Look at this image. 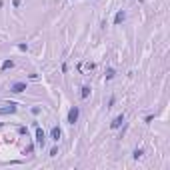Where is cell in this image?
I'll use <instances>...</instances> for the list:
<instances>
[{
  "mask_svg": "<svg viewBox=\"0 0 170 170\" xmlns=\"http://www.w3.org/2000/svg\"><path fill=\"white\" fill-rule=\"evenodd\" d=\"M78 116H80V108H78V106H72V108L68 110L66 122H68V124H74V122H78Z\"/></svg>",
  "mask_w": 170,
  "mask_h": 170,
  "instance_id": "6da1fadb",
  "label": "cell"
},
{
  "mask_svg": "<svg viewBox=\"0 0 170 170\" xmlns=\"http://www.w3.org/2000/svg\"><path fill=\"white\" fill-rule=\"evenodd\" d=\"M34 126H36V144L38 146H44V140H46V134H44V130L36 122H34Z\"/></svg>",
  "mask_w": 170,
  "mask_h": 170,
  "instance_id": "7a4b0ae2",
  "label": "cell"
},
{
  "mask_svg": "<svg viewBox=\"0 0 170 170\" xmlns=\"http://www.w3.org/2000/svg\"><path fill=\"white\" fill-rule=\"evenodd\" d=\"M60 136H62V130H60L58 126H54L52 130H50V138H52L54 142H58V140H60Z\"/></svg>",
  "mask_w": 170,
  "mask_h": 170,
  "instance_id": "3957f363",
  "label": "cell"
},
{
  "mask_svg": "<svg viewBox=\"0 0 170 170\" xmlns=\"http://www.w3.org/2000/svg\"><path fill=\"white\" fill-rule=\"evenodd\" d=\"M122 124H124V114H120V116H116V118L112 120V124H110V128H114V130H116V128H120V126H122Z\"/></svg>",
  "mask_w": 170,
  "mask_h": 170,
  "instance_id": "277c9868",
  "label": "cell"
},
{
  "mask_svg": "<svg viewBox=\"0 0 170 170\" xmlns=\"http://www.w3.org/2000/svg\"><path fill=\"white\" fill-rule=\"evenodd\" d=\"M12 112H16V104H8L6 108H0V116H4V114H12Z\"/></svg>",
  "mask_w": 170,
  "mask_h": 170,
  "instance_id": "5b68a950",
  "label": "cell"
},
{
  "mask_svg": "<svg viewBox=\"0 0 170 170\" xmlns=\"http://www.w3.org/2000/svg\"><path fill=\"white\" fill-rule=\"evenodd\" d=\"M124 18H126L124 10H118V12H116V16H114V24H120V22H124Z\"/></svg>",
  "mask_w": 170,
  "mask_h": 170,
  "instance_id": "8992f818",
  "label": "cell"
},
{
  "mask_svg": "<svg viewBox=\"0 0 170 170\" xmlns=\"http://www.w3.org/2000/svg\"><path fill=\"white\" fill-rule=\"evenodd\" d=\"M26 90V82H16L12 84V92H24Z\"/></svg>",
  "mask_w": 170,
  "mask_h": 170,
  "instance_id": "52a82bcc",
  "label": "cell"
},
{
  "mask_svg": "<svg viewBox=\"0 0 170 170\" xmlns=\"http://www.w3.org/2000/svg\"><path fill=\"white\" fill-rule=\"evenodd\" d=\"M12 66H14V62H12V60H4V62H2V66H0V70H8V68H12Z\"/></svg>",
  "mask_w": 170,
  "mask_h": 170,
  "instance_id": "ba28073f",
  "label": "cell"
},
{
  "mask_svg": "<svg viewBox=\"0 0 170 170\" xmlns=\"http://www.w3.org/2000/svg\"><path fill=\"white\" fill-rule=\"evenodd\" d=\"M82 98H88L90 96V86H82V92H80Z\"/></svg>",
  "mask_w": 170,
  "mask_h": 170,
  "instance_id": "9c48e42d",
  "label": "cell"
},
{
  "mask_svg": "<svg viewBox=\"0 0 170 170\" xmlns=\"http://www.w3.org/2000/svg\"><path fill=\"white\" fill-rule=\"evenodd\" d=\"M114 74H116V72H114V68H108V70H106V80L114 78Z\"/></svg>",
  "mask_w": 170,
  "mask_h": 170,
  "instance_id": "30bf717a",
  "label": "cell"
},
{
  "mask_svg": "<svg viewBox=\"0 0 170 170\" xmlns=\"http://www.w3.org/2000/svg\"><path fill=\"white\" fill-rule=\"evenodd\" d=\"M142 154H144V152H142L140 148H136V150H134V158H136V160H138V158H142Z\"/></svg>",
  "mask_w": 170,
  "mask_h": 170,
  "instance_id": "8fae6325",
  "label": "cell"
}]
</instances>
